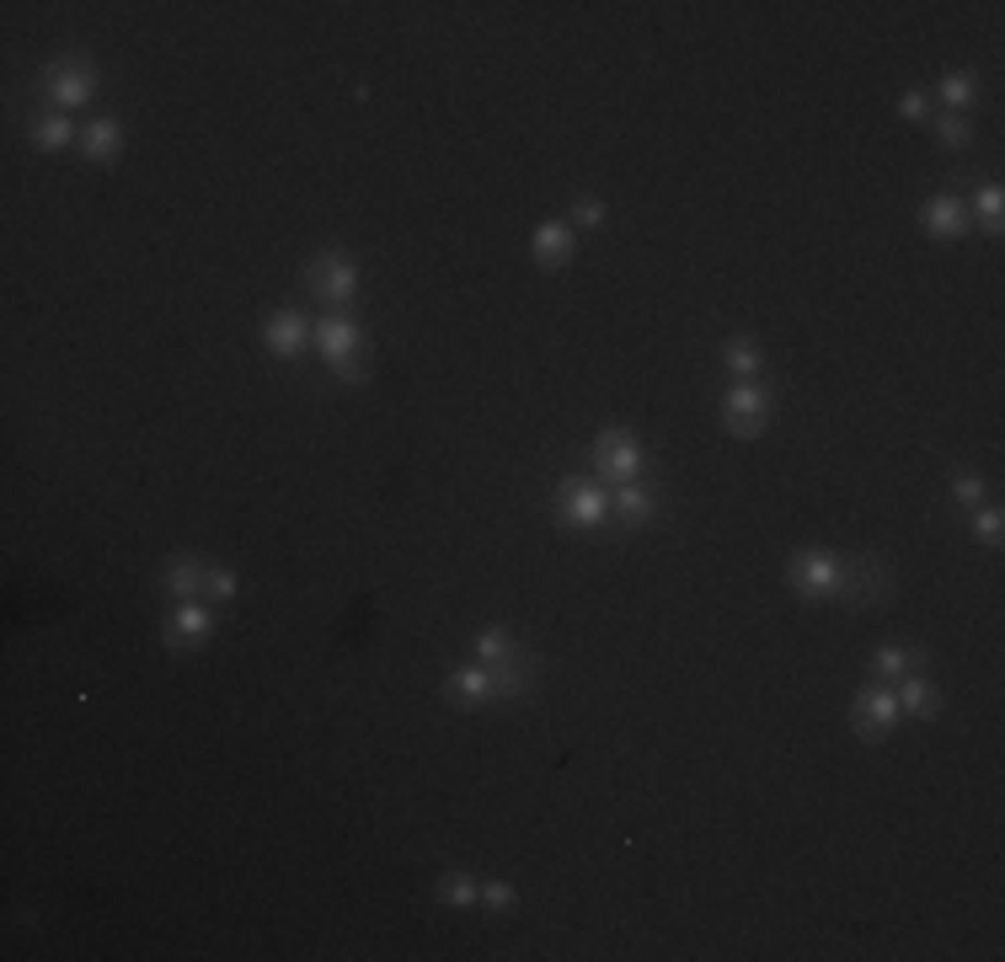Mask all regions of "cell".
Listing matches in <instances>:
<instances>
[{
  "mask_svg": "<svg viewBox=\"0 0 1005 962\" xmlns=\"http://www.w3.org/2000/svg\"><path fill=\"white\" fill-rule=\"evenodd\" d=\"M936 134H942L946 150H963V145L973 139V124H968V113H942V118H936Z\"/></svg>",
  "mask_w": 1005,
  "mask_h": 962,
  "instance_id": "24",
  "label": "cell"
},
{
  "mask_svg": "<svg viewBox=\"0 0 1005 962\" xmlns=\"http://www.w3.org/2000/svg\"><path fill=\"white\" fill-rule=\"evenodd\" d=\"M786 577H792V588H797V594H808V599H829V594H840V583H845V562H840V557H829V551H797V557H792V567H786Z\"/></svg>",
  "mask_w": 1005,
  "mask_h": 962,
  "instance_id": "4",
  "label": "cell"
},
{
  "mask_svg": "<svg viewBox=\"0 0 1005 962\" xmlns=\"http://www.w3.org/2000/svg\"><path fill=\"white\" fill-rule=\"evenodd\" d=\"M439 903H449V909H471V903H482V888H476L466 872H444L439 877Z\"/></svg>",
  "mask_w": 1005,
  "mask_h": 962,
  "instance_id": "22",
  "label": "cell"
},
{
  "mask_svg": "<svg viewBox=\"0 0 1005 962\" xmlns=\"http://www.w3.org/2000/svg\"><path fill=\"white\" fill-rule=\"evenodd\" d=\"M872 669H878V679H888V685H893V679H904V669H909V652H904V647H878V652H872Z\"/></svg>",
  "mask_w": 1005,
  "mask_h": 962,
  "instance_id": "25",
  "label": "cell"
},
{
  "mask_svg": "<svg viewBox=\"0 0 1005 962\" xmlns=\"http://www.w3.org/2000/svg\"><path fill=\"white\" fill-rule=\"evenodd\" d=\"M306 337H311V326L295 316V311H278V316H268V326H262V342H268V353H278V359H295V353L306 348Z\"/></svg>",
  "mask_w": 1005,
  "mask_h": 962,
  "instance_id": "10",
  "label": "cell"
},
{
  "mask_svg": "<svg viewBox=\"0 0 1005 962\" xmlns=\"http://www.w3.org/2000/svg\"><path fill=\"white\" fill-rule=\"evenodd\" d=\"M840 588H845V604H872L888 594V573H882V562H856V567H845Z\"/></svg>",
  "mask_w": 1005,
  "mask_h": 962,
  "instance_id": "15",
  "label": "cell"
},
{
  "mask_svg": "<svg viewBox=\"0 0 1005 962\" xmlns=\"http://www.w3.org/2000/svg\"><path fill=\"white\" fill-rule=\"evenodd\" d=\"M476 658H482V669H498V663H508V658H519V647H513V637H508V632L487 626V632L476 637Z\"/></svg>",
  "mask_w": 1005,
  "mask_h": 962,
  "instance_id": "21",
  "label": "cell"
},
{
  "mask_svg": "<svg viewBox=\"0 0 1005 962\" xmlns=\"http://www.w3.org/2000/svg\"><path fill=\"white\" fill-rule=\"evenodd\" d=\"M952 498H957V503H968V509H979V498H984V476H979V471H957V476H952Z\"/></svg>",
  "mask_w": 1005,
  "mask_h": 962,
  "instance_id": "27",
  "label": "cell"
},
{
  "mask_svg": "<svg viewBox=\"0 0 1005 962\" xmlns=\"http://www.w3.org/2000/svg\"><path fill=\"white\" fill-rule=\"evenodd\" d=\"M722 423H728V434L733 439H759V428L770 423V390L765 385H733L728 396H722Z\"/></svg>",
  "mask_w": 1005,
  "mask_h": 962,
  "instance_id": "2",
  "label": "cell"
},
{
  "mask_svg": "<svg viewBox=\"0 0 1005 962\" xmlns=\"http://www.w3.org/2000/svg\"><path fill=\"white\" fill-rule=\"evenodd\" d=\"M722 364H728L733 375H744V380H754V375L765 370V353H759V342H749V337H733V342L722 348Z\"/></svg>",
  "mask_w": 1005,
  "mask_h": 962,
  "instance_id": "20",
  "label": "cell"
},
{
  "mask_svg": "<svg viewBox=\"0 0 1005 962\" xmlns=\"http://www.w3.org/2000/svg\"><path fill=\"white\" fill-rule=\"evenodd\" d=\"M893 696H898V711H909V716H936L942 711V690L931 679H904V685H893Z\"/></svg>",
  "mask_w": 1005,
  "mask_h": 962,
  "instance_id": "17",
  "label": "cell"
},
{
  "mask_svg": "<svg viewBox=\"0 0 1005 962\" xmlns=\"http://www.w3.org/2000/svg\"><path fill=\"white\" fill-rule=\"evenodd\" d=\"M27 134H33V145H38V150H64L70 139H80V134H75V124H70L64 113H49V118H33V128H27Z\"/></svg>",
  "mask_w": 1005,
  "mask_h": 962,
  "instance_id": "19",
  "label": "cell"
},
{
  "mask_svg": "<svg viewBox=\"0 0 1005 962\" xmlns=\"http://www.w3.org/2000/svg\"><path fill=\"white\" fill-rule=\"evenodd\" d=\"M44 91H49V102H54V108H86V102H91V91H97V70H91L86 60L60 64V70H49Z\"/></svg>",
  "mask_w": 1005,
  "mask_h": 962,
  "instance_id": "7",
  "label": "cell"
},
{
  "mask_svg": "<svg viewBox=\"0 0 1005 962\" xmlns=\"http://www.w3.org/2000/svg\"><path fill=\"white\" fill-rule=\"evenodd\" d=\"M530 252H535V262H541V267H562L567 257H572V225H562V220H546V225H535V236H530Z\"/></svg>",
  "mask_w": 1005,
  "mask_h": 962,
  "instance_id": "11",
  "label": "cell"
},
{
  "mask_svg": "<svg viewBox=\"0 0 1005 962\" xmlns=\"http://www.w3.org/2000/svg\"><path fill=\"white\" fill-rule=\"evenodd\" d=\"M444 696L455 705H487V701H498L493 696V674L487 669H455L449 679H444Z\"/></svg>",
  "mask_w": 1005,
  "mask_h": 962,
  "instance_id": "13",
  "label": "cell"
},
{
  "mask_svg": "<svg viewBox=\"0 0 1005 962\" xmlns=\"http://www.w3.org/2000/svg\"><path fill=\"white\" fill-rule=\"evenodd\" d=\"M572 225H605V203H594V198H578V209H572Z\"/></svg>",
  "mask_w": 1005,
  "mask_h": 962,
  "instance_id": "31",
  "label": "cell"
},
{
  "mask_svg": "<svg viewBox=\"0 0 1005 962\" xmlns=\"http://www.w3.org/2000/svg\"><path fill=\"white\" fill-rule=\"evenodd\" d=\"M203 577H209V562H198V557H172V562L161 567V583H166L177 599H198V594H203Z\"/></svg>",
  "mask_w": 1005,
  "mask_h": 962,
  "instance_id": "16",
  "label": "cell"
},
{
  "mask_svg": "<svg viewBox=\"0 0 1005 962\" xmlns=\"http://www.w3.org/2000/svg\"><path fill=\"white\" fill-rule=\"evenodd\" d=\"M332 370H337V375H343V380H348V385L370 380V364H364V359H359V353H348V359H337V364H332Z\"/></svg>",
  "mask_w": 1005,
  "mask_h": 962,
  "instance_id": "32",
  "label": "cell"
},
{
  "mask_svg": "<svg viewBox=\"0 0 1005 962\" xmlns=\"http://www.w3.org/2000/svg\"><path fill=\"white\" fill-rule=\"evenodd\" d=\"M973 91H979V80H973L968 70H952V75L942 80V102L952 108V113H963V108L973 102Z\"/></svg>",
  "mask_w": 1005,
  "mask_h": 962,
  "instance_id": "23",
  "label": "cell"
},
{
  "mask_svg": "<svg viewBox=\"0 0 1005 962\" xmlns=\"http://www.w3.org/2000/svg\"><path fill=\"white\" fill-rule=\"evenodd\" d=\"M610 509H616L631 524V529H636V524H647V519H653V492H647L642 482H621V487L610 492Z\"/></svg>",
  "mask_w": 1005,
  "mask_h": 962,
  "instance_id": "18",
  "label": "cell"
},
{
  "mask_svg": "<svg viewBox=\"0 0 1005 962\" xmlns=\"http://www.w3.org/2000/svg\"><path fill=\"white\" fill-rule=\"evenodd\" d=\"M973 209H979V225L984 230H1001V214H1005V192L1001 188H984L979 198H973Z\"/></svg>",
  "mask_w": 1005,
  "mask_h": 962,
  "instance_id": "26",
  "label": "cell"
},
{
  "mask_svg": "<svg viewBox=\"0 0 1005 962\" xmlns=\"http://www.w3.org/2000/svg\"><path fill=\"white\" fill-rule=\"evenodd\" d=\"M236 573H225V567H209V577H203V594L214 599V604H225V599H236Z\"/></svg>",
  "mask_w": 1005,
  "mask_h": 962,
  "instance_id": "28",
  "label": "cell"
},
{
  "mask_svg": "<svg viewBox=\"0 0 1005 962\" xmlns=\"http://www.w3.org/2000/svg\"><path fill=\"white\" fill-rule=\"evenodd\" d=\"M557 513H562L572 529H594V524H605L610 498H605L594 482H562V492H557Z\"/></svg>",
  "mask_w": 1005,
  "mask_h": 962,
  "instance_id": "6",
  "label": "cell"
},
{
  "mask_svg": "<svg viewBox=\"0 0 1005 962\" xmlns=\"http://www.w3.org/2000/svg\"><path fill=\"white\" fill-rule=\"evenodd\" d=\"M214 632V610L209 604H198V599H177V610H172V621H166V647L172 652H183V647H193V641H203Z\"/></svg>",
  "mask_w": 1005,
  "mask_h": 962,
  "instance_id": "9",
  "label": "cell"
},
{
  "mask_svg": "<svg viewBox=\"0 0 1005 962\" xmlns=\"http://www.w3.org/2000/svg\"><path fill=\"white\" fill-rule=\"evenodd\" d=\"M359 284V267L348 262L343 252H315L311 267H306V289H311L321 305H343Z\"/></svg>",
  "mask_w": 1005,
  "mask_h": 962,
  "instance_id": "3",
  "label": "cell"
},
{
  "mask_svg": "<svg viewBox=\"0 0 1005 962\" xmlns=\"http://www.w3.org/2000/svg\"><path fill=\"white\" fill-rule=\"evenodd\" d=\"M642 465H647V454H642V445H636V434H626V428H605L599 439H594V471L605 476V482H642Z\"/></svg>",
  "mask_w": 1005,
  "mask_h": 962,
  "instance_id": "1",
  "label": "cell"
},
{
  "mask_svg": "<svg viewBox=\"0 0 1005 962\" xmlns=\"http://www.w3.org/2000/svg\"><path fill=\"white\" fill-rule=\"evenodd\" d=\"M91 161H119L124 155V124L119 118H97V124L80 128V139H75Z\"/></svg>",
  "mask_w": 1005,
  "mask_h": 962,
  "instance_id": "14",
  "label": "cell"
},
{
  "mask_svg": "<svg viewBox=\"0 0 1005 962\" xmlns=\"http://www.w3.org/2000/svg\"><path fill=\"white\" fill-rule=\"evenodd\" d=\"M1001 524H1005L1001 509H979V513H973V529H979L984 540H1001Z\"/></svg>",
  "mask_w": 1005,
  "mask_h": 962,
  "instance_id": "33",
  "label": "cell"
},
{
  "mask_svg": "<svg viewBox=\"0 0 1005 962\" xmlns=\"http://www.w3.org/2000/svg\"><path fill=\"white\" fill-rule=\"evenodd\" d=\"M315 348H321V359H326V364H337V359L359 353V326H353L348 316H326L321 326H315Z\"/></svg>",
  "mask_w": 1005,
  "mask_h": 962,
  "instance_id": "12",
  "label": "cell"
},
{
  "mask_svg": "<svg viewBox=\"0 0 1005 962\" xmlns=\"http://www.w3.org/2000/svg\"><path fill=\"white\" fill-rule=\"evenodd\" d=\"M893 722H898V696H893V685H867V690L851 701V727H856L861 738H882Z\"/></svg>",
  "mask_w": 1005,
  "mask_h": 962,
  "instance_id": "5",
  "label": "cell"
},
{
  "mask_svg": "<svg viewBox=\"0 0 1005 962\" xmlns=\"http://www.w3.org/2000/svg\"><path fill=\"white\" fill-rule=\"evenodd\" d=\"M482 903L498 909V914H508V909H513V888H508V883H482Z\"/></svg>",
  "mask_w": 1005,
  "mask_h": 962,
  "instance_id": "30",
  "label": "cell"
},
{
  "mask_svg": "<svg viewBox=\"0 0 1005 962\" xmlns=\"http://www.w3.org/2000/svg\"><path fill=\"white\" fill-rule=\"evenodd\" d=\"M898 113H904V118H926V113H931V97H926L920 86H909V91H898Z\"/></svg>",
  "mask_w": 1005,
  "mask_h": 962,
  "instance_id": "29",
  "label": "cell"
},
{
  "mask_svg": "<svg viewBox=\"0 0 1005 962\" xmlns=\"http://www.w3.org/2000/svg\"><path fill=\"white\" fill-rule=\"evenodd\" d=\"M920 225H926V236H936V241H957V236H968L973 214H968V203H963V198L936 192V198L920 209Z\"/></svg>",
  "mask_w": 1005,
  "mask_h": 962,
  "instance_id": "8",
  "label": "cell"
}]
</instances>
